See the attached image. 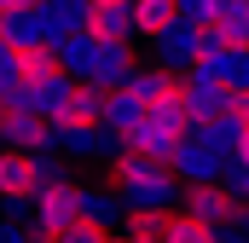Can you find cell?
I'll return each mask as SVG.
<instances>
[{
	"label": "cell",
	"instance_id": "277c9868",
	"mask_svg": "<svg viewBox=\"0 0 249 243\" xmlns=\"http://www.w3.org/2000/svg\"><path fill=\"white\" fill-rule=\"evenodd\" d=\"M168 168H174V180H180V185H214L220 174H226V151L209 145L203 133H186Z\"/></svg>",
	"mask_w": 249,
	"mask_h": 243
},
{
	"label": "cell",
	"instance_id": "8992f818",
	"mask_svg": "<svg viewBox=\"0 0 249 243\" xmlns=\"http://www.w3.org/2000/svg\"><path fill=\"white\" fill-rule=\"evenodd\" d=\"M70 99H75V75H41V81H23L18 87V99L12 104H23V110H35V116L47 122H64V110H70Z\"/></svg>",
	"mask_w": 249,
	"mask_h": 243
},
{
	"label": "cell",
	"instance_id": "30bf717a",
	"mask_svg": "<svg viewBox=\"0 0 249 243\" xmlns=\"http://www.w3.org/2000/svg\"><path fill=\"white\" fill-rule=\"evenodd\" d=\"M87 29L105 35V41H139V12H133V0H93Z\"/></svg>",
	"mask_w": 249,
	"mask_h": 243
},
{
	"label": "cell",
	"instance_id": "9c48e42d",
	"mask_svg": "<svg viewBox=\"0 0 249 243\" xmlns=\"http://www.w3.org/2000/svg\"><path fill=\"white\" fill-rule=\"evenodd\" d=\"M186 110H191L197 122L226 116V110H232V87H226V81H214V75H197V69H186Z\"/></svg>",
	"mask_w": 249,
	"mask_h": 243
},
{
	"label": "cell",
	"instance_id": "4fadbf2b",
	"mask_svg": "<svg viewBox=\"0 0 249 243\" xmlns=\"http://www.w3.org/2000/svg\"><path fill=\"white\" fill-rule=\"evenodd\" d=\"M133 69H139V64H133V41H105V35H99V52H93V81H99V87H122Z\"/></svg>",
	"mask_w": 249,
	"mask_h": 243
},
{
	"label": "cell",
	"instance_id": "ac0fdd59",
	"mask_svg": "<svg viewBox=\"0 0 249 243\" xmlns=\"http://www.w3.org/2000/svg\"><path fill=\"white\" fill-rule=\"evenodd\" d=\"M209 41H220V47H249V0L226 6V12H214V23H209Z\"/></svg>",
	"mask_w": 249,
	"mask_h": 243
},
{
	"label": "cell",
	"instance_id": "9a60e30c",
	"mask_svg": "<svg viewBox=\"0 0 249 243\" xmlns=\"http://www.w3.org/2000/svg\"><path fill=\"white\" fill-rule=\"evenodd\" d=\"M53 47H58L64 75H75V81H93V52H99V35H93V29H81V35H64V41H53Z\"/></svg>",
	"mask_w": 249,
	"mask_h": 243
},
{
	"label": "cell",
	"instance_id": "4dcf8cb0",
	"mask_svg": "<svg viewBox=\"0 0 249 243\" xmlns=\"http://www.w3.org/2000/svg\"><path fill=\"white\" fill-rule=\"evenodd\" d=\"M232 162H249V122H244V139H238V151H232Z\"/></svg>",
	"mask_w": 249,
	"mask_h": 243
},
{
	"label": "cell",
	"instance_id": "3957f363",
	"mask_svg": "<svg viewBox=\"0 0 249 243\" xmlns=\"http://www.w3.org/2000/svg\"><path fill=\"white\" fill-rule=\"evenodd\" d=\"M203 41H209V29L203 23H191V17H174L162 35H151V64H162V69H180L186 75L197 52H203Z\"/></svg>",
	"mask_w": 249,
	"mask_h": 243
},
{
	"label": "cell",
	"instance_id": "7402d4cb",
	"mask_svg": "<svg viewBox=\"0 0 249 243\" xmlns=\"http://www.w3.org/2000/svg\"><path fill=\"white\" fill-rule=\"evenodd\" d=\"M18 87H23V52L12 41H0V104H12Z\"/></svg>",
	"mask_w": 249,
	"mask_h": 243
},
{
	"label": "cell",
	"instance_id": "1f68e13d",
	"mask_svg": "<svg viewBox=\"0 0 249 243\" xmlns=\"http://www.w3.org/2000/svg\"><path fill=\"white\" fill-rule=\"evenodd\" d=\"M105 243H133V238H127V232H110V238H105Z\"/></svg>",
	"mask_w": 249,
	"mask_h": 243
},
{
	"label": "cell",
	"instance_id": "ffe728a7",
	"mask_svg": "<svg viewBox=\"0 0 249 243\" xmlns=\"http://www.w3.org/2000/svg\"><path fill=\"white\" fill-rule=\"evenodd\" d=\"M162 243H220V232H214V226H203L191 208H174V214H168V232H162Z\"/></svg>",
	"mask_w": 249,
	"mask_h": 243
},
{
	"label": "cell",
	"instance_id": "44dd1931",
	"mask_svg": "<svg viewBox=\"0 0 249 243\" xmlns=\"http://www.w3.org/2000/svg\"><path fill=\"white\" fill-rule=\"evenodd\" d=\"M133 12H139V41L162 35V29L180 17V6H174V0H133Z\"/></svg>",
	"mask_w": 249,
	"mask_h": 243
},
{
	"label": "cell",
	"instance_id": "603a6c76",
	"mask_svg": "<svg viewBox=\"0 0 249 243\" xmlns=\"http://www.w3.org/2000/svg\"><path fill=\"white\" fill-rule=\"evenodd\" d=\"M58 47L47 41V47H23V81H41V75H58Z\"/></svg>",
	"mask_w": 249,
	"mask_h": 243
},
{
	"label": "cell",
	"instance_id": "f546056e",
	"mask_svg": "<svg viewBox=\"0 0 249 243\" xmlns=\"http://www.w3.org/2000/svg\"><path fill=\"white\" fill-rule=\"evenodd\" d=\"M41 0H0V12H35Z\"/></svg>",
	"mask_w": 249,
	"mask_h": 243
},
{
	"label": "cell",
	"instance_id": "83f0119b",
	"mask_svg": "<svg viewBox=\"0 0 249 243\" xmlns=\"http://www.w3.org/2000/svg\"><path fill=\"white\" fill-rule=\"evenodd\" d=\"M0 243H35V232H29L23 220H12V214H0Z\"/></svg>",
	"mask_w": 249,
	"mask_h": 243
},
{
	"label": "cell",
	"instance_id": "52a82bcc",
	"mask_svg": "<svg viewBox=\"0 0 249 243\" xmlns=\"http://www.w3.org/2000/svg\"><path fill=\"white\" fill-rule=\"evenodd\" d=\"M122 87H133V93L145 99V110H174V104H186V75H180V69H162V64L133 69Z\"/></svg>",
	"mask_w": 249,
	"mask_h": 243
},
{
	"label": "cell",
	"instance_id": "f1b7e54d",
	"mask_svg": "<svg viewBox=\"0 0 249 243\" xmlns=\"http://www.w3.org/2000/svg\"><path fill=\"white\" fill-rule=\"evenodd\" d=\"M220 243H249V208L232 220V226H220Z\"/></svg>",
	"mask_w": 249,
	"mask_h": 243
},
{
	"label": "cell",
	"instance_id": "cb8c5ba5",
	"mask_svg": "<svg viewBox=\"0 0 249 243\" xmlns=\"http://www.w3.org/2000/svg\"><path fill=\"white\" fill-rule=\"evenodd\" d=\"M29 162H35V191L53 185V180H70L64 174V151H29Z\"/></svg>",
	"mask_w": 249,
	"mask_h": 243
},
{
	"label": "cell",
	"instance_id": "8fae6325",
	"mask_svg": "<svg viewBox=\"0 0 249 243\" xmlns=\"http://www.w3.org/2000/svg\"><path fill=\"white\" fill-rule=\"evenodd\" d=\"M81 220H93L105 232H122V220H127L122 191L116 185H81Z\"/></svg>",
	"mask_w": 249,
	"mask_h": 243
},
{
	"label": "cell",
	"instance_id": "5b68a950",
	"mask_svg": "<svg viewBox=\"0 0 249 243\" xmlns=\"http://www.w3.org/2000/svg\"><path fill=\"white\" fill-rule=\"evenodd\" d=\"M0 145L6 151H58L53 145V122L23 110V104H0Z\"/></svg>",
	"mask_w": 249,
	"mask_h": 243
},
{
	"label": "cell",
	"instance_id": "2e32d148",
	"mask_svg": "<svg viewBox=\"0 0 249 243\" xmlns=\"http://www.w3.org/2000/svg\"><path fill=\"white\" fill-rule=\"evenodd\" d=\"M0 41H12V47L23 52V47H47L53 35H47L41 12H0Z\"/></svg>",
	"mask_w": 249,
	"mask_h": 243
},
{
	"label": "cell",
	"instance_id": "7c38bea8",
	"mask_svg": "<svg viewBox=\"0 0 249 243\" xmlns=\"http://www.w3.org/2000/svg\"><path fill=\"white\" fill-rule=\"evenodd\" d=\"M35 12H41V23H47V35H53V41L81 35V29L93 23V0H41Z\"/></svg>",
	"mask_w": 249,
	"mask_h": 243
},
{
	"label": "cell",
	"instance_id": "d6986e66",
	"mask_svg": "<svg viewBox=\"0 0 249 243\" xmlns=\"http://www.w3.org/2000/svg\"><path fill=\"white\" fill-rule=\"evenodd\" d=\"M105 99H110V87H99V81H75V99H70L64 122H105Z\"/></svg>",
	"mask_w": 249,
	"mask_h": 243
},
{
	"label": "cell",
	"instance_id": "ba28073f",
	"mask_svg": "<svg viewBox=\"0 0 249 243\" xmlns=\"http://www.w3.org/2000/svg\"><path fill=\"white\" fill-rule=\"evenodd\" d=\"M180 208H191V214H197L203 226H214V232H220V226H232V220L244 214L249 203H238V197H232L226 185L214 180V185H186V203H180Z\"/></svg>",
	"mask_w": 249,
	"mask_h": 243
},
{
	"label": "cell",
	"instance_id": "6da1fadb",
	"mask_svg": "<svg viewBox=\"0 0 249 243\" xmlns=\"http://www.w3.org/2000/svg\"><path fill=\"white\" fill-rule=\"evenodd\" d=\"M110 174H116V191H122L127 208H180L186 203V185L174 180V168L168 162H151L139 151L110 156Z\"/></svg>",
	"mask_w": 249,
	"mask_h": 243
},
{
	"label": "cell",
	"instance_id": "7a4b0ae2",
	"mask_svg": "<svg viewBox=\"0 0 249 243\" xmlns=\"http://www.w3.org/2000/svg\"><path fill=\"white\" fill-rule=\"evenodd\" d=\"M75 220H81V185L75 180H53L35 191V238H58Z\"/></svg>",
	"mask_w": 249,
	"mask_h": 243
},
{
	"label": "cell",
	"instance_id": "d6a6232c",
	"mask_svg": "<svg viewBox=\"0 0 249 243\" xmlns=\"http://www.w3.org/2000/svg\"><path fill=\"white\" fill-rule=\"evenodd\" d=\"M226 6H238V0H214V12H226Z\"/></svg>",
	"mask_w": 249,
	"mask_h": 243
},
{
	"label": "cell",
	"instance_id": "4316f807",
	"mask_svg": "<svg viewBox=\"0 0 249 243\" xmlns=\"http://www.w3.org/2000/svg\"><path fill=\"white\" fill-rule=\"evenodd\" d=\"M174 6H180V17H191V23H203V29L214 23V0H174Z\"/></svg>",
	"mask_w": 249,
	"mask_h": 243
},
{
	"label": "cell",
	"instance_id": "e0dca14e",
	"mask_svg": "<svg viewBox=\"0 0 249 243\" xmlns=\"http://www.w3.org/2000/svg\"><path fill=\"white\" fill-rule=\"evenodd\" d=\"M139 116H145V99H139L133 87H110V99H105V127H116L127 139V127H139Z\"/></svg>",
	"mask_w": 249,
	"mask_h": 243
},
{
	"label": "cell",
	"instance_id": "d4e9b609",
	"mask_svg": "<svg viewBox=\"0 0 249 243\" xmlns=\"http://www.w3.org/2000/svg\"><path fill=\"white\" fill-rule=\"evenodd\" d=\"M105 238H110V232L93 226V220H75V226H64V232H58V243H105Z\"/></svg>",
	"mask_w": 249,
	"mask_h": 243
},
{
	"label": "cell",
	"instance_id": "484cf974",
	"mask_svg": "<svg viewBox=\"0 0 249 243\" xmlns=\"http://www.w3.org/2000/svg\"><path fill=\"white\" fill-rule=\"evenodd\" d=\"M220 185L238 197V203H249V162H226V174H220Z\"/></svg>",
	"mask_w": 249,
	"mask_h": 243
},
{
	"label": "cell",
	"instance_id": "5bb4252c",
	"mask_svg": "<svg viewBox=\"0 0 249 243\" xmlns=\"http://www.w3.org/2000/svg\"><path fill=\"white\" fill-rule=\"evenodd\" d=\"M12 197H35V162H29V151L0 145V203H12Z\"/></svg>",
	"mask_w": 249,
	"mask_h": 243
}]
</instances>
